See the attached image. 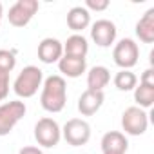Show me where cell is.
<instances>
[{"mask_svg":"<svg viewBox=\"0 0 154 154\" xmlns=\"http://www.w3.org/2000/svg\"><path fill=\"white\" fill-rule=\"evenodd\" d=\"M67 103V84L62 76L51 74L44 80L40 105L47 112H60Z\"/></svg>","mask_w":154,"mask_h":154,"instance_id":"cell-1","label":"cell"},{"mask_svg":"<svg viewBox=\"0 0 154 154\" xmlns=\"http://www.w3.org/2000/svg\"><path fill=\"white\" fill-rule=\"evenodd\" d=\"M134 100H136V107L140 109H149L152 107L154 103V87L152 85H145V84H140L134 87Z\"/></svg>","mask_w":154,"mask_h":154,"instance_id":"cell-18","label":"cell"},{"mask_svg":"<svg viewBox=\"0 0 154 154\" xmlns=\"http://www.w3.org/2000/svg\"><path fill=\"white\" fill-rule=\"evenodd\" d=\"M136 36L143 44H152L154 42V8L147 9L145 15L138 20V24H136Z\"/></svg>","mask_w":154,"mask_h":154,"instance_id":"cell-16","label":"cell"},{"mask_svg":"<svg viewBox=\"0 0 154 154\" xmlns=\"http://www.w3.org/2000/svg\"><path fill=\"white\" fill-rule=\"evenodd\" d=\"M63 56V44L56 38H44L38 44V60L44 63H54Z\"/></svg>","mask_w":154,"mask_h":154,"instance_id":"cell-11","label":"cell"},{"mask_svg":"<svg viewBox=\"0 0 154 154\" xmlns=\"http://www.w3.org/2000/svg\"><path fill=\"white\" fill-rule=\"evenodd\" d=\"M15 65H17L15 53L13 51H8V49H0V69L11 72L15 69Z\"/></svg>","mask_w":154,"mask_h":154,"instance_id":"cell-20","label":"cell"},{"mask_svg":"<svg viewBox=\"0 0 154 154\" xmlns=\"http://www.w3.org/2000/svg\"><path fill=\"white\" fill-rule=\"evenodd\" d=\"M26 103L20 100H13V102H6L0 105V136H8L15 125L26 116Z\"/></svg>","mask_w":154,"mask_h":154,"instance_id":"cell-3","label":"cell"},{"mask_svg":"<svg viewBox=\"0 0 154 154\" xmlns=\"http://www.w3.org/2000/svg\"><path fill=\"white\" fill-rule=\"evenodd\" d=\"M116 35H118V29L111 20L102 18L91 26V38L98 47H111L116 40Z\"/></svg>","mask_w":154,"mask_h":154,"instance_id":"cell-9","label":"cell"},{"mask_svg":"<svg viewBox=\"0 0 154 154\" xmlns=\"http://www.w3.org/2000/svg\"><path fill=\"white\" fill-rule=\"evenodd\" d=\"M18 154H44L40 147H35V145H27V147H22Z\"/></svg>","mask_w":154,"mask_h":154,"instance_id":"cell-24","label":"cell"},{"mask_svg":"<svg viewBox=\"0 0 154 154\" xmlns=\"http://www.w3.org/2000/svg\"><path fill=\"white\" fill-rule=\"evenodd\" d=\"M42 82H44V72H42V69H38L36 65H27L17 76V80L13 84V91L20 98H31L42 87Z\"/></svg>","mask_w":154,"mask_h":154,"instance_id":"cell-2","label":"cell"},{"mask_svg":"<svg viewBox=\"0 0 154 154\" xmlns=\"http://www.w3.org/2000/svg\"><path fill=\"white\" fill-rule=\"evenodd\" d=\"M91 26V13L84 6H74L67 13V27L71 31H84Z\"/></svg>","mask_w":154,"mask_h":154,"instance_id":"cell-13","label":"cell"},{"mask_svg":"<svg viewBox=\"0 0 154 154\" xmlns=\"http://www.w3.org/2000/svg\"><path fill=\"white\" fill-rule=\"evenodd\" d=\"M62 136L71 147H82L91 140V125L82 118H71L63 125Z\"/></svg>","mask_w":154,"mask_h":154,"instance_id":"cell-6","label":"cell"},{"mask_svg":"<svg viewBox=\"0 0 154 154\" xmlns=\"http://www.w3.org/2000/svg\"><path fill=\"white\" fill-rule=\"evenodd\" d=\"M112 58H114V63H116L120 69L131 71V69L138 63L140 47H138V44H136L132 38H123V40H120V42L114 45V49H112Z\"/></svg>","mask_w":154,"mask_h":154,"instance_id":"cell-5","label":"cell"},{"mask_svg":"<svg viewBox=\"0 0 154 154\" xmlns=\"http://www.w3.org/2000/svg\"><path fill=\"white\" fill-rule=\"evenodd\" d=\"M103 100H105V94L102 91H84L82 96L78 98V111L82 116H93L96 114L102 105H103Z\"/></svg>","mask_w":154,"mask_h":154,"instance_id":"cell-10","label":"cell"},{"mask_svg":"<svg viewBox=\"0 0 154 154\" xmlns=\"http://www.w3.org/2000/svg\"><path fill=\"white\" fill-rule=\"evenodd\" d=\"M140 84H145V85H152L154 87V69L149 67L141 72V78H140Z\"/></svg>","mask_w":154,"mask_h":154,"instance_id":"cell-23","label":"cell"},{"mask_svg":"<svg viewBox=\"0 0 154 154\" xmlns=\"http://www.w3.org/2000/svg\"><path fill=\"white\" fill-rule=\"evenodd\" d=\"M2 17H4V9H2V2H0V24H2Z\"/></svg>","mask_w":154,"mask_h":154,"instance_id":"cell-25","label":"cell"},{"mask_svg":"<svg viewBox=\"0 0 154 154\" xmlns=\"http://www.w3.org/2000/svg\"><path fill=\"white\" fill-rule=\"evenodd\" d=\"M102 150L103 152H127L129 149V141L125 138L123 132L120 131H111V132H105L103 138H102Z\"/></svg>","mask_w":154,"mask_h":154,"instance_id":"cell-15","label":"cell"},{"mask_svg":"<svg viewBox=\"0 0 154 154\" xmlns=\"http://www.w3.org/2000/svg\"><path fill=\"white\" fill-rule=\"evenodd\" d=\"M38 8L40 6L36 0H18L9 8V15H8L9 24L13 27H26L36 15Z\"/></svg>","mask_w":154,"mask_h":154,"instance_id":"cell-8","label":"cell"},{"mask_svg":"<svg viewBox=\"0 0 154 154\" xmlns=\"http://www.w3.org/2000/svg\"><path fill=\"white\" fill-rule=\"evenodd\" d=\"M58 69L63 76L67 78H78L82 76L87 69V62L85 58H80V56H69V54H63L60 60H58Z\"/></svg>","mask_w":154,"mask_h":154,"instance_id":"cell-12","label":"cell"},{"mask_svg":"<svg viewBox=\"0 0 154 154\" xmlns=\"http://www.w3.org/2000/svg\"><path fill=\"white\" fill-rule=\"evenodd\" d=\"M35 140L38 141V145L45 147V149H53L60 143L62 140V129L58 125L56 120L53 118H40L35 125Z\"/></svg>","mask_w":154,"mask_h":154,"instance_id":"cell-4","label":"cell"},{"mask_svg":"<svg viewBox=\"0 0 154 154\" xmlns=\"http://www.w3.org/2000/svg\"><path fill=\"white\" fill-rule=\"evenodd\" d=\"M9 94V72L0 69V102L6 100Z\"/></svg>","mask_w":154,"mask_h":154,"instance_id":"cell-21","label":"cell"},{"mask_svg":"<svg viewBox=\"0 0 154 154\" xmlns=\"http://www.w3.org/2000/svg\"><path fill=\"white\" fill-rule=\"evenodd\" d=\"M122 127H123L125 134L141 136V134H145V131L149 127V116L143 109H140L136 105L127 107L122 114Z\"/></svg>","mask_w":154,"mask_h":154,"instance_id":"cell-7","label":"cell"},{"mask_svg":"<svg viewBox=\"0 0 154 154\" xmlns=\"http://www.w3.org/2000/svg\"><path fill=\"white\" fill-rule=\"evenodd\" d=\"M103 154H123V152H103Z\"/></svg>","mask_w":154,"mask_h":154,"instance_id":"cell-26","label":"cell"},{"mask_svg":"<svg viewBox=\"0 0 154 154\" xmlns=\"http://www.w3.org/2000/svg\"><path fill=\"white\" fill-rule=\"evenodd\" d=\"M87 53H89V44H87V38L82 36V35H72L63 44V54L85 58Z\"/></svg>","mask_w":154,"mask_h":154,"instance_id":"cell-17","label":"cell"},{"mask_svg":"<svg viewBox=\"0 0 154 154\" xmlns=\"http://www.w3.org/2000/svg\"><path fill=\"white\" fill-rule=\"evenodd\" d=\"M138 85V78H136V74L132 71H127V69H122L120 72H116L114 76V87L118 91H134V87Z\"/></svg>","mask_w":154,"mask_h":154,"instance_id":"cell-19","label":"cell"},{"mask_svg":"<svg viewBox=\"0 0 154 154\" xmlns=\"http://www.w3.org/2000/svg\"><path fill=\"white\" fill-rule=\"evenodd\" d=\"M111 82V72L105 65H94L87 72V89L89 91H102Z\"/></svg>","mask_w":154,"mask_h":154,"instance_id":"cell-14","label":"cell"},{"mask_svg":"<svg viewBox=\"0 0 154 154\" xmlns=\"http://www.w3.org/2000/svg\"><path fill=\"white\" fill-rule=\"evenodd\" d=\"M109 8V0H85V9L91 11H105Z\"/></svg>","mask_w":154,"mask_h":154,"instance_id":"cell-22","label":"cell"}]
</instances>
